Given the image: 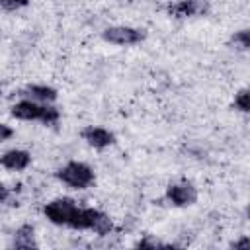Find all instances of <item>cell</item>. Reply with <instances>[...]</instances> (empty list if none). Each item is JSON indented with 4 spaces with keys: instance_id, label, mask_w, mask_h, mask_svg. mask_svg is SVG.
<instances>
[{
    "instance_id": "6da1fadb",
    "label": "cell",
    "mask_w": 250,
    "mask_h": 250,
    "mask_svg": "<svg viewBox=\"0 0 250 250\" xmlns=\"http://www.w3.org/2000/svg\"><path fill=\"white\" fill-rule=\"evenodd\" d=\"M10 113H12L14 119H20V121H41L45 125H55L61 119V111L53 104H39V102H33L29 98L18 100L10 107Z\"/></svg>"
},
{
    "instance_id": "7a4b0ae2",
    "label": "cell",
    "mask_w": 250,
    "mask_h": 250,
    "mask_svg": "<svg viewBox=\"0 0 250 250\" xmlns=\"http://www.w3.org/2000/svg\"><path fill=\"white\" fill-rule=\"evenodd\" d=\"M55 176L70 189H88L96 182L94 168L82 160H68L55 172Z\"/></svg>"
},
{
    "instance_id": "3957f363",
    "label": "cell",
    "mask_w": 250,
    "mask_h": 250,
    "mask_svg": "<svg viewBox=\"0 0 250 250\" xmlns=\"http://www.w3.org/2000/svg\"><path fill=\"white\" fill-rule=\"evenodd\" d=\"M78 207H80V205H78L72 197H55V199H51V201L45 203L43 215H45V219H47L51 225L68 227V229H70Z\"/></svg>"
},
{
    "instance_id": "277c9868",
    "label": "cell",
    "mask_w": 250,
    "mask_h": 250,
    "mask_svg": "<svg viewBox=\"0 0 250 250\" xmlns=\"http://www.w3.org/2000/svg\"><path fill=\"white\" fill-rule=\"evenodd\" d=\"M102 37L111 45L131 47V45H139L141 41H145L146 33H145V29L131 27V25H109L104 29Z\"/></svg>"
},
{
    "instance_id": "5b68a950",
    "label": "cell",
    "mask_w": 250,
    "mask_h": 250,
    "mask_svg": "<svg viewBox=\"0 0 250 250\" xmlns=\"http://www.w3.org/2000/svg\"><path fill=\"white\" fill-rule=\"evenodd\" d=\"M164 197L174 207H189L197 201V188L189 180H180L166 188Z\"/></svg>"
},
{
    "instance_id": "8992f818",
    "label": "cell",
    "mask_w": 250,
    "mask_h": 250,
    "mask_svg": "<svg viewBox=\"0 0 250 250\" xmlns=\"http://www.w3.org/2000/svg\"><path fill=\"white\" fill-rule=\"evenodd\" d=\"M80 137L86 141L88 146L96 148V150H105L109 148L113 143H115V135L113 131L105 129V127H100V125H88L82 129Z\"/></svg>"
},
{
    "instance_id": "52a82bcc",
    "label": "cell",
    "mask_w": 250,
    "mask_h": 250,
    "mask_svg": "<svg viewBox=\"0 0 250 250\" xmlns=\"http://www.w3.org/2000/svg\"><path fill=\"white\" fill-rule=\"evenodd\" d=\"M209 12V0H178L168 6V14L174 18H195Z\"/></svg>"
},
{
    "instance_id": "ba28073f",
    "label": "cell",
    "mask_w": 250,
    "mask_h": 250,
    "mask_svg": "<svg viewBox=\"0 0 250 250\" xmlns=\"http://www.w3.org/2000/svg\"><path fill=\"white\" fill-rule=\"evenodd\" d=\"M0 166L8 172H23L31 166V154L23 148H10L0 154Z\"/></svg>"
},
{
    "instance_id": "9c48e42d",
    "label": "cell",
    "mask_w": 250,
    "mask_h": 250,
    "mask_svg": "<svg viewBox=\"0 0 250 250\" xmlns=\"http://www.w3.org/2000/svg\"><path fill=\"white\" fill-rule=\"evenodd\" d=\"M23 98H29L39 104H53L57 100V90L47 84H31L23 90Z\"/></svg>"
},
{
    "instance_id": "30bf717a",
    "label": "cell",
    "mask_w": 250,
    "mask_h": 250,
    "mask_svg": "<svg viewBox=\"0 0 250 250\" xmlns=\"http://www.w3.org/2000/svg\"><path fill=\"white\" fill-rule=\"evenodd\" d=\"M12 246H16V248H35L37 246V240H35V229H33V225H29V223L20 225L16 229V232H14Z\"/></svg>"
},
{
    "instance_id": "8fae6325",
    "label": "cell",
    "mask_w": 250,
    "mask_h": 250,
    "mask_svg": "<svg viewBox=\"0 0 250 250\" xmlns=\"http://www.w3.org/2000/svg\"><path fill=\"white\" fill-rule=\"evenodd\" d=\"M230 47L236 49V51H246V49L250 47V35H248V29L234 31V35L230 37Z\"/></svg>"
},
{
    "instance_id": "7c38bea8",
    "label": "cell",
    "mask_w": 250,
    "mask_h": 250,
    "mask_svg": "<svg viewBox=\"0 0 250 250\" xmlns=\"http://www.w3.org/2000/svg\"><path fill=\"white\" fill-rule=\"evenodd\" d=\"M248 105H250V102H248V90L242 88V90H238L234 94V109H238L240 113H248Z\"/></svg>"
},
{
    "instance_id": "4fadbf2b",
    "label": "cell",
    "mask_w": 250,
    "mask_h": 250,
    "mask_svg": "<svg viewBox=\"0 0 250 250\" xmlns=\"http://www.w3.org/2000/svg\"><path fill=\"white\" fill-rule=\"evenodd\" d=\"M25 6H29V0H0V8L6 12H18Z\"/></svg>"
},
{
    "instance_id": "5bb4252c",
    "label": "cell",
    "mask_w": 250,
    "mask_h": 250,
    "mask_svg": "<svg viewBox=\"0 0 250 250\" xmlns=\"http://www.w3.org/2000/svg\"><path fill=\"white\" fill-rule=\"evenodd\" d=\"M12 137H14V129H12L8 123L0 121V143H6V141L12 139Z\"/></svg>"
},
{
    "instance_id": "9a60e30c",
    "label": "cell",
    "mask_w": 250,
    "mask_h": 250,
    "mask_svg": "<svg viewBox=\"0 0 250 250\" xmlns=\"http://www.w3.org/2000/svg\"><path fill=\"white\" fill-rule=\"evenodd\" d=\"M12 199V189L0 182V203H8Z\"/></svg>"
},
{
    "instance_id": "2e32d148",
    "label": "cell",
    "mask_w": 250,
    "mask_h": 250,
    "mask_svg": "<svg viewBox=\"0 0 250 250\" xmlns=\"http://www.w3.org/2000/svg\"><path fill=\"white\" fill-rule=\"evenodd\" d=\"M248 246H250V238L248 236H244L238 242H234V248H248Z\"/></svg>"
}]
</instances>
